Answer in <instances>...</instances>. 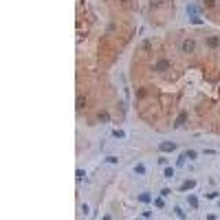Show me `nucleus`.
<instances>
[{
	"label": "nucleus",
	"mask_w": 220,
	"mask_h": 220,
	"mask_svg": "<svg viewBox=\"0 0 220 220\" xmlns=\"http://www.w3.org/2000/svg\"><path fill=\"white\" fill-rule=\"evenodd\" d=\"M174 211H176V216H178V218H185V211L180 209V207H174Z\"/></svg>",
	"instance_id": "obj_13"
},
{
	"label": "nucleus",
	"mask_w": 220,
	"mask_h": 220,
	"mask_svg": "<svg viewBox=\"0 0 220 220\" xmlns=\"http://www.w3.org/2000/svg\"><path fill=\"white\" fill-rule=\"evenodd\" d=\"M75 108H77V110H84V108H86V99H84V97H77Z\"/></svg>",
	"instance_id": "obj_5"
},
{
	"label": "nucleus",
	"mask_w": 220,
	"mask_h": 220,
	"mask_svg": "<svg viewBox=\"0 0 220 220\" xmlns=\"http://www.w3.org/2000/svg\"><path fill=\"white\" fill-rule=\"evenodd\" d=\"M112 134H115L117 139H123V137H126V132H123V130H115V132H112Z\"/></svg>",
	"instance_id": "obj_14"
},
{
	"label": "nucleus",
	"mask_w": 220,
	"mask_h": 220,
	"mask_svg": "<svg viewBox=\"0 0 220 220\" xmlns=\"http://www.w3.org/2000/svg\"><path fill=\"white\" fill-rule=\"evenodd\" d=\"M165 178H174V167H165Z\"/></svg>",
	"instance_id": "obj_8"
},
{
	"label": "nucleus",
	"mask_w": 220,
	"mask_h": 220,
	"mask_svg": "<svg viewBox=\"0 0 220 220\" xmlns=\"http://www.w3.org/2000/svg\"><path fill=\"white\" fill-rule=\"evenodd\" d=\"M185 159H196V152L194 150H187V152H185Z\"/></svg>",
	"instance_id": "obj_12"
},
{
	"label": "nucleus",
	"mask_w": 220,
	"mask_h": 220,
	"mask_svg": "<svg viewBox=\"0 0 220 220\" xmlns=\"http://www.w3.org/2000/svg\"><path fill=\"white\" fill-rule=\"evenodd\" d=\"M191 22H194V24H202V20L198 18V15H194V18H191Z\"/></svg>",
	"instance_id": "obj_19"
},
{
	"label": "nucleus",
	"mask_w": 220,
	"mask_h": 220,
	"mask_svg": "<svg viewBox=\"0 0 220 220\" xmlns=\"http://www.w3.org/2000/svg\"><path fill=\"white\" fill-rule=\"evenodd\" d=\"M185 119H187V112H180L178 119H176V123H174V128H180V126L185 123Z\"/></svg>",
	"instance_id": "obj_4"
},
{
	"label": "nucleus",
	"mask_w": 220,
	"mask_h": 220,
	"mask_svg": "<svg viewBox=\"0 0 220 220\" xmlns=\"http://www.w3.org/2000/svg\"><path fill=\"white\" fill-rule=\"evenodd\" d=\"M97 117H99V121H108V112H99Z\"/></svg>",
	"instance_id": "obj_15"
},
{
	"label": "nucleus",
	"mask_w": 220,
	"mask_h": 220,
	"mask_svg": "<svg viewBox=\"0 0 220 220\" xmlns=\"http://www.w3.org/2000/svg\"><path fill=\"white\" fill-rule=\"evenodd\" d=\"M180 51H183V53H194V51H196V42L194 40H183V42H180Z\"/></svg>",
	"instance_id": "obj_1"
},
{
	"label": "nucleus",
	"mask_w": 220,
	"mask_h": 220,
	"mask_svg": "<svg viewBox=\"0 0 220 220\" xmlns=\"http://www.w3.org/2000/svg\"><path fill=\"white\" fill-rule=\"evenodd\" d=\"M139 200H141V202H150V194H148V191H145V194H141Z\"/></svg>",
	"instance_id": "obj_9"
},
{
	"label": "nucleus",
	"mask_w": 220,
	"mask_h": 220,
	"mask_svg": "<svg viewBox=\"0 0 220 220\" xmlns=\"http://www.w3.org/2000/svg\"><path fill=\"white\" fill-rule=\"evenodd\" d=\"M86 178V174H84V170H77V180H84Z\"/></svg>",
	"instance_id": "obj_17"
},
{
	"label": "nucleus",
	"mask_w": 220,
	"mask_h": 220,
	"mask_svg": "<svg viewBox=\"0 0 220 220\" xmlns=\"http://www.w3.org/2000/svg\"><path fill=\"white\" fill-rule=\"evenodd\" d=\"M170 66H172V62H170V60H159V62L154 64V71H159V73H165L167 68H170Z\"/></svg>",
	"instance_id": "obj_2"
},
{
	"label": "nucleus",
	"mask_w": 220,
	"mask_h": 220,
	"mask_svg": "<svg viewBox=\"0 0 220 220\" xmlns=\"http://www.w3.org/2000/svg\"><path fill=\"white\" fill-rule=\"evenodd\" d=\"M218 44H220L218 38H207V46H218Z\"/></svg>",
	"instance_id": "obj_7"
},
{
	"label": "nucleus",
	"mask_w": 220,
	"mask_h": 220,
	"mask_svg": "<svg viewBox=\"0 0 220 220\" xmlns=\"http://www.w3.org/2000/svg\"><path fill=\"white\" fill-rule=\"evenodd\" d=\"M159 150L161 152H174L176 150V143L174 141H163V143H159Z\"/></svg>",
	"instance_id": "obj_3"
},
{
	"label": "nucleus",
	"mask_w": 220,
	"mask_h": 220,
	"mask_svg": "<svg viewBox=\"0 0 220 220\" xmlns=\"http://www.w3.org/2000/svg\"><path fill=\"white\" fill-rule=\"evenodd\" d=\"M202 4H205V7H207V9H211V7H213V4H216V0H202Z\"/></svg>",
	"instance_id": "obj_11"
},
{
	"label": "nucleus",
	"mask_w": 220,
	"mask_h": 220,
	"mask_svg": "<svg viewBox=\"0 0 220 220\" xmlns=\"http://www.w3.org/2000/svg\"><path fill=\"white\" fill-rule=\"evenodd\" d=\"M187 11H189V13H198V7H196V4H189Z\"/></svg>",
	"instance_id": "obj_16"
},
{
	"label": "nucleus",
	"mask_w": 220,
	"mask_h": 220,
	"mask_svg": "<svg viewBox=\"0 0 220 220\" xmlns=\"http://www.w3.org/2000/svg\"><path fill=\"white\" fill-rule=\"evenodd\" d=\"M134 172H137V174H145V165H141V163H139V165L134 167Z\"/></svg>",
	"instance_id": "obj_10"
},
{
	"label": "nucleus",
	"mask_w": 220,
	"mask_h": 220,
	"mask_svg": "<svg viewBox=\"0 0 220 220\" xmlns=\"http://www.w3.org/2000/svg\"><path fill=\"white\" fill-rule=\"evenodd\" d=\"M189 205H191V207H196V205H198V200H196L194 196H189Z\"/></svg>",
	"instance_id": "obj_18"
},
{
	"label": "nucleus",
	"mask_w": 220,
	"mask_h": 220,
	"mask_svg": "<svg viewBox=\"0 0 220 220\" xmlns=\"http://www.w3.org/2000/svg\"><path fill=\"white\" fill-rule=\"evenodd\" d=\"M194 185H196V180H185V183L180 185V189H183V191H187V189L194 187Z\"/></svg>",
	"instance_id": "obj_6"
}]
</instances>
